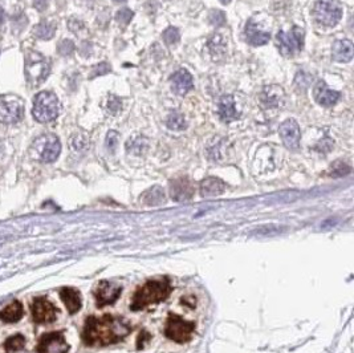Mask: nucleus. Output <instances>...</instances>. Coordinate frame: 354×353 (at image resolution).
Here are the masks:
<instances>
[{
    "label": "nucleus",
    "mask_w": 354,
    "mask_h": 353,
    "mask_svg": "<svg viewBox=\"0 0 354 353\" xmlns=\"http://www.w3.org/2000/svg\"><path fill=\"white\" fill-rule=\"evenodd\" d=\"M129 332V324L118 317H88L83 339L87 345H107L122 340Z\"/></svg>",
    "instance_id": "obj_1"
},
{
    "label": "nucleus",
    "mask_w": 354,
    "mask_h": 353,
    "mask_svg": "<svg viewBox=\"0 0 354 353\" xmlns=\"http://www.w3.org/2000/svg\"><path fill=\"white\" fill-rule=\"evenodd\" d=\"M170 283L167 279L162 280H149L141 288H138L134 296L130 308L133 311H140L153 303H158L165 300L170 295Z\"/></svg>",
    "instance_id": "obj_2"
},
{
    "label": "nucleus",
    "mask_w": 354,
    "mask_h": 353,
    "mask_svg": "<svg viewBox=\"0 0 354 353\" xmlns=\"http://www.w3.org/2000/svg\"><path fill=\"white\" fill-rule=\"evenodd\" d=\"M60 113V102L52 92H40L34 100L32 114L35 120L41 124L56 120Z\"/></svg>",
    "instance_id": "obj_3"
},
{
    "label": "nucleus",
    "mask_w": 354,
    "mask_h": 353,
    "mask_svg": "<svg viewBox=\"0 0 354 353\" xmlns=\"http://www.w3.org/2000/svg\"><path fill=\"white\" fill-rule=\"evenodd\" d=\"M61 151V144L53 134H44L37 137L31 145V155L34 160L44 164H51L57 160Z\"/></svg>",
    "instance_id": "obj_4"
},
{
    "label": "nucleus",
    "mask_w": 354,
    "mask_h": 353,
    "mask_svg": "<svg viewBox=\"0 0 354 353\" xmlns=\"http://www.w3.org/2000/svg\"><path fill=\"white\" fill-rule=\"evenodd\" d=\"M49 71H51V65L43 55L36 52V51H31L25 55L24 72L27 81L31 85H34V87L40 85L45 78L48 77Z\"/></svg>",
    "instance_id": "obj_5"
},
{
    "label": "nucleus",
    "mask_w": 354,
    "mask_h": 353,
    "mask_svg": "<svg viewBox=\"0 0 354 353\" xmlns=\"http://www.w3.org/2000/svg\"><path fill=\"white\" fill-rule=\"evenodd\" d=\"M304 37H305V32L304 29L299 27H293L289 32L280 31L276 36L277 48L283 56L291 57L293 55L301 52V49L304 48Z\"/></svg>",
    "instance_id": "obj_6"
},
{
    "label": "nucleus",
    "mask_w": 354,
    "mask_h": 353,
    "mask_svg": "<svg viewBox=\"0 0 354 353\" xmlns=\"http://www.w3.org/2000/svg\"><path fill=\"white\" fill-rule=\"evenodd\" d=\"M317 23L325 27H335L342 18V7L337 0H319L313 8Z\"/></svg>",
    "instance_id": "obj_7"
},
{
    "label": "nucleus",
    "mask_w": 354,
    "mask_h": 353,
    "mask_svg": "<svg viewBox=\"0 0 354 353\" xmlns=\"http://www.w3.org/2000/svg\"><path fill=\"white\" fill-rule=\"evenodd\" d=\"M24 104L20 97L15 94H4L0 97V122L12 125L23 118Z\"/></svg>",
    "instance_id": "obj_8"
},
{
    "label": "nucleus",
    "mask_w": 354,
    "mask_h": 353,
    "mask_svg": "<svg viewBox=\"0 0 354 353\" xmlns=\"http://www.w3.org/2000/svg\"><path fill=\"white\" fill-rule=\"evenodd\" d=\"M195 324L191 321H186L179 316L171 315L167 324H166L165 334L170 340H174L177 343L183 344L191 339V334L194 332Z\"/></svg>",
    "instance_id": "obj_9"
},
{
    "label": "nucleus",
    "mask_w": 354,
    "mask_h": 353,
    "mask_svg": "<svg viewBox=\"0 0 354 353\" xmlns=\"http://www.w3.org/2000/svg\"><path fill=\"white\" fill-rule=\"evenodd\" d=\"M37 351L40 353H67L69 345L61 332H51L40 339Z\"/></svg>",
    "instance_id": "obj_10"
},
{
    "label": "nucleus",
    "mask_w": 354,
    "mask_h": 353,
    "mask_svg": "<svg viewBox=\"0 0 354 353\" xmlns=\"http://www.w3.org/2000/svg\"><path fill=\"white\" fill-rule=\"evenodd\" d=\"M259 101L264 109L280 108L285 102V92L279 85H267L259 94Z\"/></svg>",
    "instance_id": "obj_11"
},
{
    "label": "nucleus",
    "mask_w": 354,
    "mask_h": 353,
    "mask_svg": "<svg viewBox=\"0 0 354 353\" xmlns=\"http://www.w3.org/2000/svg\"><path fill=\"white\" fill-rule=\"evenodd\" d=\"M121 287L116 283L106 280L100 281L97 290L94 292L98 307H105V305L114 303L118 299V296L121 295Z\"/></svg>",
    "instance_id": "obj_12"
},
{
    "label": "nucleus",
    "mask_w": 354,
    "mask_h": 353,
    "mask_svg": "<svg viewBox=\"0 0 354 353\" xmlns=\"http://www.w3.org/2000/svg\"><path fill=\"white\" fill-rule=\"evenodd\" d=\"M280 137H282L284 145L291 150H297L300 146L301 131L295 120H286L280 126Z\"/></svg>",
    "instance_id": "obj_13"
},
{
    "label": "nucleus",
    "mask_w": 354,
    "mask_h": 353,
    "mask_svg": "<svg viewBox=\"0 0 354 353\" xmlns=\"http://www.w3.org/2000/svg\"><path fill=\"white\" fill-rule=\"evenodd\" d=\"M32 316L36 323H52L56 319V308L47 299H35L32 303Z\"/></svg>",
    "instance_id": "obj_14"
},
{
    "label": "nucleus",
    "mask_w": 354,
    "mask_h": 353,
    "mask_svg": "<svg viewBox=\"0 0 354 353\" xmlns=\"http://www.w3.org/2000/svg\"><path fill=\"white\" fill-rule=\"evenodd\" d=\"M170 194L171 198L177 202H184V201H189L193 197L194 187H193V184L190 182L189 178L180 177V178H177L170 182Z\"/></svg>",
    "instance_id": "obj_15"
},
{
    "label": "nucleus",
    "mask_w": 354,
    "mask_h": 353,
    "mask_svg": "<svg viewBox=\"0 0 354 353\" xmlns=\"http://www.w3.org/2000/svg\"><path fill=\"white\" fill-rule=\"evenodd\" d=\"M246 37L251 45L259 47V45H264L269 41L271 34H269V31L264 29L259 23H256V20L251 19L246 27Z\"/></svg>",
    "instance_id": "obj_16"
},
{
    "label": "nucleus",
    "mask_w": 354,
    "mask_h": 353,
    "mask_svg": "<svg viewBox=\"0 0 354 353\" xmlns=\"http://www.w3.org/2000/svg\"><path fill=\"white\" fill-rule=\"evenodd\" d=\"M218 113L219 117L222 118V121L224 122H232L235 120H238L239 116H240V111L236 108V102H235L233 96L228 94V96H223L220 98Z\"/></svg>",
    "instance_id": "obj_17"
},
{
    "label": "nucleus",
    "mask_w": 354,
    "mask_h": 353,
    "mask_svg": "<svg viewBox=\"0 0 354 353\" xmlns=\"http://www.w3.org/2000/svg\"><path fill=\"white\" fill-rule=\"evenodd\" d=\"M315 98L322 107H333L340 100V93L330 91L324 81H320L315 87Z\"/></svg>",
    "instance_id": "obj_18"
},
{
    "label": "nucleus",
    "mask_w": 354,
    "mask_h": 353,
    "mask_svg": "<svg viewBox=\"0 0 354 353\" xmlns=\"http://www.w3.org/2000/svg\"><path fill=\"white\" fill-rule=\"evenodd\" d=\"M173 91L179 96H184L186 93L193 89V76L186 69H179L171 77Z\"/></svg>",
    "instance_id": "obj_19"
},
{
    "label": "nucleus",
    "mask_w": 354,
    "mask_h": 353,
    "mask_svg": "<svg viewBox=\"0 0 354 353\" xmlns=\"http://www.w3.org/2000/svg\"><path fill=\"white\" fill-rule=\"evenodd\" d=\"M332 55L337 63H349L353 58L354 55V45L350 40H337L333 44Z\"/></svg>",
    "instance_id": "obj_20"
},
{
    "label": "nucleus",
    "mask_w": 354,
    "mask_h": 353,
    "mask_svg": "<svg viewBox=\"0 0 354 353\" xmlns=\"http://www.w3.org/2000/svg\"><path fill=\"white\" fill-rule=\"evenodd\" d=\"M226 189V185L222 179L215 178V177H209L202 181L200 184V195L202 197H218L223 193Z\"/></svg>",
    "instance_id": "obj_21"
},
{
    "label": "nucleus",
    "mask_w": 354,
    "mask_h": 353,
    "mask_svg": "<svg viewBox=\"0 0 354 353\" xmlns=\"http://www.w3.org/2000/svg\"><path fill=\"white\" fill-rule=\"evenodd\" d=\"M60 296L63 299L64 304L67 305L69 314H76L81 308V295L77 290L73 288H63L60 291Z\"/></svg>",
    "instance_id": "obj_22"
},
{
    "label": "nucleus",
    "mask_w": 354,
    "mask_h": 353,
    "mask_svg": "<svg viewBox=\"0 0 354 353\" xmlns=\"http://www.w3.org/2000/svg\"><path fill=\"white\" fill-rule=\"evenodd\" d=\"M209 51L211 56L215 60H220L224 57V55L227 52V40L224 39L222 35H213L212 37L209 41Z\"/></svg>",
    "instance_id": "obj_23"
},
{
    "label": "nucleus",
    "mask_w": 354,
    "mask_h": 353,
    "mask_svg": "<svg viewBox=\"0 0 354 353\" xmlns=\"http://www.w3.org/2000/svg\"><path fill=\"white\" fill-rule=\"evenodd\" d=\"M21 316H23V305L19 300H15L12 304L5 307L0 312V320H3L5 323H16L21 319Z\"/></svg>",
    "instance_id": "obj_24"
},
{
    "label": "nucleus",
    "mask_w": 354,
    "mask_h": 353,
    "mask_svg": "<svg viewBox=\"0 0 354 353\" xmlns=\"http://www.w3.org/2000/svg\"><path fill=\"white\" fill-rule=\"evenodd\" d=\"M141 201L146 206H158L165 202V191L159 186H153L146 190L141 197Z\"/></svg>",
    "instance_id": "obj_25"
},
{
    "label": "nucleus",
    "mask_w": 354,
    "mask_h": 353,
    "mask_svg": "<svg viewBox=\"0 0 354 353\" xmlns=\"http://www.w3.org/2000/svg\"><path fill=\"white\" fill-rule=\"evenodd\" d=\"M149 141L145 136H133L126 142V151L129 154L141 155L147 150Z\"/></svg>",
    "instance_id": "obj_26"
},
{
    "label": "nucleus",
    "mask_w": 354,
    "mask_h": 353,
    "mask_svg": "<svg viewBox=\"0 0 354 353\" xmlns=\"http://www.w3.org/2000/svg\"><path fill=\"white\" fill-rule=\"evenodd\" d=\"M54 27L53 23H49V21H41L40 24H37L34 28L35 36H37L39 39L43 40H49L53 37L54 35Z\"/></svg>",
    "instance_id": "obj_27"
},
{
    "label": "nucleus",
    "mask_w": 354,
    "mask_h": 353,
    "mask_svg": "<svg viewBox=\"0 0 354 353\" xmlns=\"http://www.w3.org/2000/svg\"><path fill=\"white\" fill-rule=\"evenodd\" d=\"M69 145L73 151H84L88 149L89 146V138L83 133H77V134H73L69 140Z\"/></svg>",
    "instance_id": "obj_28"
},
{
    "label": "nucleus",
    "mask_w": 354,
    "mask_h": 353,
    "mask_svg": "<svg viewBox=\"0 0 354 353\" xmlns=\"http://www.w3.org/2000/svg\"><path fill=\"white\" fill-rule=\"evenodd\" d=\"M166 125L169 129L171 130H183L186 129V125H187V122L184 120V117L180 114V113H171L170 116L167 117V120H166Z\"/></svg>",
    "instance_id": "obj_29"
},
{
    "label": "nucleus",
    "mask_w": 354,
    "mask_h": 353,
    "mask_svg": "<svg viewBox=\"0 0 354 353\" xmlns=\"http://www.w3.org/2000/svg\"><path fill=\"white\" fill-rule=\"evenodd\" d=\"M25 345V339L21 334H15L11 339L5 341V351L8 353L18 352L20 349L24 348Z\"/></svg>",
    "instance_id": "obj_30"
},
{
    "label": "nucleus",
    "mask_w": 354,
    "mask_h": 353,
    "mask_svg": "<svg viewBox=\"0 0 354 353\" xmlns=\"http://www.w3.org/2000/svg\"><path fill=\"white\" fill-rule=\"evenodd\" d=\"M105 108H106L107 113H110L112 116H117V114H120V111H122V100L120 97L114 96V94H110V96L106 98Z\"/></svg>",
    "instance_id": "obj_31"
},
{
    "label": "nucleus",
    "mask_w": 354,
    "mask_h": 353,
    "mask_svg": "<svg viewBox=\"0 0 354 353\" xmlns=\"http://www.w3.org/2000/svg\"><path fill=\"white\" fill-rule=\"evenodd\" d=\"M162 37H163V41H165L167 45H173V44H177L179 41L180 34L179 31H178V28H175V27H169V28L163 32Z\"/></svg>",
    "instance_id": "obj_32"
},
{
    "label": "nucleus",
    "mask_w": 354,
    "mask_h": 353,
    "mask_svg": "<svg viewBox=\"0 0 354 353\" xmlns=\"http://www.w3.org/2000/svg\"><path fill=\"white\" fill-rule=\"evenodd\" d=\"M133 16H134V12H133V11L129 10V8H122V10H120L117 12L116 20L118 24L122 25V27H125V25H127L130 23V20L133 19Z\"/></svg>",
    "instance_id": "obj_33"
},
{
    "label": "nucleus",
    "mask_w": 354,
    "mask_h": 353,
    "mask_svg": "<svg viewBox=\"0 0 354 353\" xmlns=\"http://www.w3.org/2000/svg\"><path fill=\"white\" fill-rule=\"evenodd\" d=\"M210 23L215 27H222V25L226 24V14L223 11H218L213 10L211 11V14L209 16Z\"/></svg>",
    "instance_id": "obj_34"
},
{
    "label": "nucleus",
    "mask_w": 354,
    "mask_h": 353,
    "mask_svg": "<svg viewBox=\"0 0 354 353\" xmlns=\"http://www.w3.org/2000/svg\"><path fill=\"white\" fill-rule=\"evenodd\" d=\"M57 51L61 56H69L74 51V43L72 40H61L57 45Z\"/></svg>",
    "instance_id": "obj_35"
},
{
    "label": "nucleus",
    "mask_w": 354,
    "mask_h": 353,
    "mask_svg": "<svg viewBox=\"0 0 354 353\" xmlns=\"http://www.w3.org/2000/svg\"><path fill=\"white\" fill-rule=\"evenodd\" d=\"M105 145H106L107 150H109L110 153H114V151H116L117 146H118V133H117V131L110 130L107 133Z\"/></svg>",
    "instance_id": "obj_36"
},
{
    "label": "nucleus",
    "mask_w": 354,
    "mask_h": 353,
    "mask_svg": "<svg viewBox=\"0 0 354 353\" xmlns=\"http://www.w3.org/2000/svg\"><path fill=\"white\" fill-rule=\"evenodd\" d=\"M112 71V67H110V64L106 63V61H104V63H100L96 67V68L92 71V74H90V78H94L97 77V76H101V74H106Z\"/></svg>",
    "instance_id": "obj_37"
},
{
    "label": "nucleus",
    "mask_w": 354,
    "mask_h": 353,
    "mask_svg": "<svg viewBox=\"0 0 354 353\" xmlns=\"http://www.w3.org/2000/svg\"><path fill=\"white\" fill-rule=\"evenodd\" d=\"M349 173H350V167L348 165L342 164V162L336 164L333 170H332V175H333V177H342V175L349 174Z\"/></svg>",
    "instance_id": "obj_38"
},
{
    "label": "nucleus",
    "mask_w": 354,
    "mask_h": 353,
    "mask_svg": "<svg viewBox=\"0 0 354 353\" xmlns=\"http://www.w3.org/2000/svg\"><path fill=\"white\" fill-rule=\"evenodd\" d=\"M283 230L282 228L276 227V226H271V227H263L262 230H257V234H262V235H275V234H279V232H282Z\"/></svg>",
    "instance_id": "obj_39"
},
{
    "label": "nucleus",
    "mask_w": 354,
    "mask_h": 353,
    "mask_svg": "<svg viewBox=\"0 0 354 353\" xmlns=\"http://www.w3.org/2000/svg\"><path fill=\"white\" fill-rule=\"evenodd\" d=\"M69 28L72 29L73 32H78L80 29L84 28V23L78 19H71L69 20Z\"/></svg>",
    "instance_id": "obj_40"
},
{
    "label": "nucleus",
    "mask_w": 354,
    "mask_h": 353,
    "mask_svg": "<svg viewBox=\"0 0 354 353\" xmlns=\"http://www.w3.org/2000/svg\"><path fill=\"white\" fill-rule=\"evenodd\" d=\"M49 0H34V7L37 11H45L48 8Z\"/></svg>",
    "instance_id": "obj_41"
},
{
    "label": "nucleus",
    "mask_w": 354,
    "mask_h": 353,
    "mask_svg": "<svg viewBox=\"0 0 354 353\" xmlns=\"http://www.w3.org/2000/svg\"><path fill=\"white\" fill-rule=\"evenodd\" d=\"M337 222H338V219H337V218H335V219H333V218H330V219H328V221H325V222L321 223V227L324 228V230H325V228H330V227H333V226H336Z\"/></svg>",
    "instance_id": "obj_42"
},
{
    "label": "nucleus",
    "mask_w": 354,
    "mask_h": 353,
    "mask_svg": "<svg viewBox=\"0 0 354 353\" xmlns=\"http://www.w3.org/2000/svg\"><path fill=\"white\" fill-rule=\"evenodd\" d=\"M230 1H231V0H220V3H223V4H228Z\"/></svg>",
    "instance_id": "obj_43"
},
{
    "label": "nucleus",
    "mask_w": 354,
    "mask_h": 353,
    "mask_svg": "<svg viewBox=\"0 0 354 353\" xmlns=\"http://www.w3.org/2000/svg\"><path fill=\"white\" fill-rule=\"evenodd\" d=\"M116 3H124V1H126V0H114Z\"/></svg>",
    "instance_id": "obj_44"
}]
</instances>
